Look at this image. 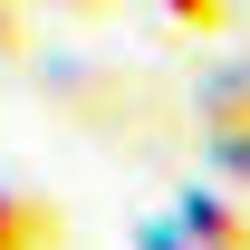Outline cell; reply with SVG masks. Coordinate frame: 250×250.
I'll use <instances>...</instances> for the list:
<instances>
[{"instance_id":"ba28073f","label":"cell","mask_w":250,"mask_h":250,"mask_svg":"<svg viewBox=\"0 0 250 250\" xmlns=\"http://www.w3.org/2000/svg\"><path fill=\"white\" fill-rule=\"evenodd\" d=\"M67 10H87V20H96V10H125V0H67Z\"/></svg>"},{"instance_id":"6da1fadb","label":"cell","mask_w":250,"mask_h":250,"mask_svg":"<svg viewBox=\"0 0 250 250\" xmlns=\"http://www.w3.org/2000/svg\"><path fill=\"white\" fill-rule=\"evenodd\" d=\"M173 221L192 231V250H250V202L231 183H212V173H192L173 192Z\"/></svg>"},{"instance_id":"7a4b0ae2","label":"cell","mask_w":250,"mask_h":250,"mask_svg":"<svg viewBox=\"0 0 250 250\" xmlns=\"http://www.w3.org/2000/svg\"><path fill=\"white\" fill-rule=\"evenodd\" d=\"M192 125H250V58H212L192 77Z\"/></svg>"},{"instance_id":"277c9868","label":"cell","mask_w":250,"mask_h":250,"mask_svg":"<svg viewBox=\"0 0 250 250\" xmlns=\"http://www.w3.org/2000/svg\"><path fill=\"white\" fill-rule=\"evenodd\" d=\"M202 173L250 202V125H202Z\"/></svg>"},{"instance_id":"52a82bcc","label":"cell","mask_w":250,"mask_h":250,"mask_svg":"<svg viewBox=\"0 0 250 250\" xmlns=\"http://www.w3.org/2000/svg\"><path fill=\"white\" fill-rule=\"evenodd\" d=\"M0 48H20V10H10V0H0Z\"/></svg>"},{"instance_id":"5b68a950","label":"cell","mask_w":250,"mask_h":250,"mask_svg":"<svg viewBox=\"0 0 250 250\" xmlns=\"http://www.w3.org/2000/svg\"><path fill=\"white\" fill-rule=\"evenodd\" d=\"M164 20L192 29V39H212V29H231V0H164Z\"/></svg>"},{"instance_id":"3957f363","label":"cell","mask_w":250,"mask_h":250,"mask_svg":"<svg viewBox=\"0 0 250 250\" xmlns=\"http://www.w3.org/2000/svg\"><path fill=\"white\" fill-rule=\"evenodd\" d=\"M0 250H58V212H48L39 192L0 183Z\"/></svg>"},{"instance_id":"8992f818","label":"cell","mask_w":250,"mask_h":250,"mask_svg":"<svg viewBox=\"0 0 250 250\" xmlns=\"http://www.w3.org/2000/svg\"><path fill=\"white\" fill-rule=\"evenodd\" d=\"M135 250H192V231L173 212H154V221H135Z\"/></svg>"}]
</instances>
